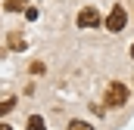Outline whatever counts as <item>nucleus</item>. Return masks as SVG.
I'll return each instance as SVG.
<instances>
[{
    "instance_id": "1",
    "label": "nucleus",
    "mask_w": 134,
    "mask_h": 130,
    "mask_svg": "<svg viewBox=\"0 0 134 130\" xmlns=\"http://www.w3.org/2000/svg\"><path fill=\"white\" fill-rule=\"evenodd\" d=\"M125 102H128V87L119 84V81H112V84L106 87V102H103V105H106V108H122Z\"/></svg>"
},
{
    "instance_id": "9",
    "label": "nucleus",
    "mask_w": 134,
    "mask_h": 130,
    "mask_svg": "<svg viewBox=\"0 0 134 130\" xmlns=\"http://www.w3.org/2000/svg\"><path fill=\"white\" fill-rule=\"evenodd\" d=\"M0 130H13V127H6V124H0Z\"/></svg>"
},
{
    "instance_id": "5",
    "label": "nucleus",
    "mask_w": 134,
    "mask_h": 130,
    "mask_svg": "<svg viewBox=\"0 0 134 130\" xmlns=\"http://www.w3.org/2000/svg\"><path fill=\"white\" fill-rule=\"evenodd\" d=\"M3 9H6V12H22V9H25V0H6Z\"/></svg>"
},
{
    "instance_id": "4",
    "label": "nucleus",
    "mask_w": 134,
    "mask_h": 130,
    "mask_svg": "<svg viewBox=\"0 0 134 130\" xmlns=\"http://www.w3.org/2000/svg\"><path fill=\"white\" fill-rule=\"evenodd\" d=\"M9 50H25V37L19 31H9Z\"/></svg>"
},
{
    "instance_id": "10",
    "label": "nucleus",
    "mask_w": 134,
    "mask_h": 130,
    "mask_svg": "<svg viewBox=\"0 0 134 130\" xmlns=\"http://www.w3.org/2000/svg\"><path fill=\"white\" fill-rule=\"evenodd\" d=\"M131 59H134V43H131Z\"/></svg>"
},
{
    "instance_id": "7",
    "label": "nucleus",
    "mask_w": 134,
    "mask_h": 130,
    "mask_svg": "<svg viewBox=\"0 0 134 130\" xmlns=\"http://www.w3.org/2000/svg\"><path fill=\"white\" fill-rule=\"evenodd\" d=\"M13 108H16V99H13V96H9V99H0V118H3V115H9Z\"/></svg>"
},
{
    "instance_id": "8",
    "label": "nucleus",
    "mask_w": 134,
    "mask_h": 130,
    "mask_svg": "<svg viewBox=\"0 0 134 130\" xmlns=\"http://www.w3.org/2000/svg\"><path fill=\"white\" fill-rule=\"evenodd\" d=\"M66 130H94V127H91L87 121H69V127H66Z\"/></svg>"
},
{
    "instance_id": "3",
    "label": "nucleus",
    "mask_w": 134,
    "mask_h": 130,
    "mask_svg": "<svg viewBox=\"0 0 134 130\" xmlns=\"http://www.w3.org/2000/svg\"><path fill=\"white\" fill-rule=\"evenodd\" d=\"M97 25H100V12L94 6H84L78 12V28H97Z\"/></svg>"
},
{
    "instance_id": "6",
    "label": "nucleus",
    "mask_w": 134,
    "mask_h": 130,
    "mask_svg": "<svg viewBox=\"0 0 134 130\" xmlns=\"http://www.w3.org/2000/svg\"><path fill=\"white\" fill-rule=\"evenodd\" d=\"M28 130H47L44 118H41V115H31V118H28Z\"/></svg>"
},
{
    "instance_id": "2",
    "label": "nucleus",
    "mask_w": 134,
    "mask_h": 130,
    "mask_svg": "<svg viewBox=\"0 0 134 130\" xmlns=\"http://www.w3.org/2000/svg\"><path fill=\"white\" fill-rule=\"evenodd\" d=\"M125 25H128V12H125V6L119 3V6H112V12H109V19H106V28L112 34H119Z\"/></svg>"
}]
</instances>
